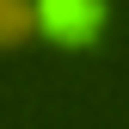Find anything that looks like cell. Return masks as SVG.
<instances>
[{
	"label": "cell",
	"mask_w": 129,
	"mask_h": 129,
	"mask_svg": "<svg viewBox=\"0 0 129 129\" xmlns=\"http://www.w3.org/2000/svg\"><path fill=\"white\" fill-rule=\"evenodd\" d=\"M31 19L49 25L61 43H92L105 31V0H37Z\"/></svg>",
	"instance_id": "1"
},
{
	"label": "cell",
	"mask_w": 129,
	"mask_h": 129,
	"mask_svg": "<svg viewBox=\"0 0 129 129\" xmlns=\"http://www.w3.org/2000/svg\"><path fill=\"white\" fill-rule=\"evenodd\" d=\"M25 31H37V19H31V0H0V49H12Z\"/></svg>",
	"instance_id": "2"
}]
</instances>
